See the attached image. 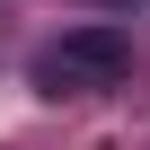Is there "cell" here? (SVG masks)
I'll use <instances>...</instances> for the list:
<instances>
[{"instance_id": "6da1fadb", "label": "cell", "mask_w": 150, "mask_h": 150, "mask_svg": "<svg viewBox=\"0 0 150 150\" xmlns=\"http://www.w3.org/2000/svg\"><path fill=\"white\" fill-rule=\"evenodd\" d=\"M132 71V44H124V27H71V35H53L44 53H35V88L44 97H97V88H115Z\"/></svg>"}]
</instances>
